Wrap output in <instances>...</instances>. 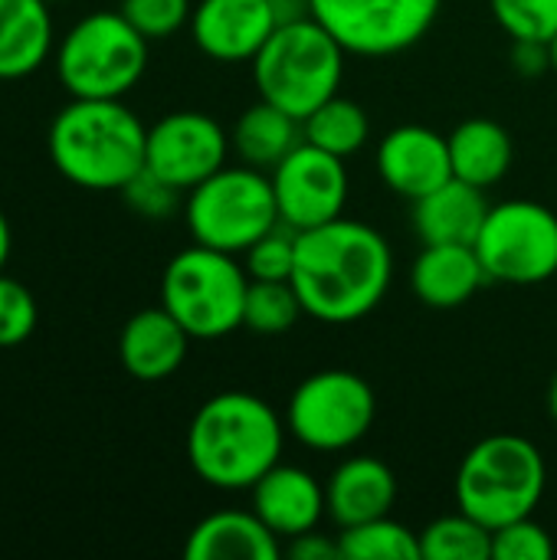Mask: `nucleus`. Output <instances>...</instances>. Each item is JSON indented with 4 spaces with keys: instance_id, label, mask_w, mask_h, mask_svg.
Returning a JSON list of instances; mask_svg holds the SVG:
<instances>
[{
    "instance_id": "1",
    "label": "nucleus",
    "mask_w": 557,
    "mask_h": 560,
    "mask_svg": "<svg viewBox=\"0 0 557 560\" xmlns=\"http://www.w3.org/2000/svg\"><path fill=\"white\" fill-rule=\"evenodd\" d=\"M394 279V253L381 230L361 220H328L295 236L292 285L309 318L351 325L371 315Z\"/></svg>"
},
{
    "instance_id": "2",
    "label": "nucleus",
    "mask_w": 557,
    "mask_h": 560,
    "mask_svg": "<svg viewBox=\"0 0 557 560\" xmlns=\"http://www.w3.org/2000/svg\"><path fill=\"white\" fill-rule=\"evenodd\" d=\"M286 420L256 394L223 390L204 400L187 427V463L220 492H250L282 463Z\"/></svg>"
},
{
    "instance_id": "3",
    "label": "nucleus",
    "mask_w": 557,
    "mask_h": 560,
    "mask_svg": "<svg viewBox=\"0 0 557 560\" xmlns=\"http://www.w3.org/2000/svg\"><path fill=\"white\" fill-rule=\"evenodd\" d=\"M148 128L121 98H72L49 125L53 167L82 190H121L144 167Z\"/></svg>"
},
{
    "instance_id": "4",
    "label": "nucleus",
    "mask_w": 557,
    "mask_h": 560,
    "mask_svg": "<svg viewBox=\"0 0 557 560\" xmlns=\"http://www.w3.org/2000/svg\"><path fill=\"white\" fill-rule=\"evenodd\" d=\"M345 59V46L315 16L286 20L250 62L256 95L302 121L341 92Z\"/></svg>"
},
{
    "instance_id": "5",
    "label": "nucleus",
    "mask_w": 557,
    "mask_h": 560,
    "mask_svg": "<svg viewBox=\"0 0 557 560\" xmlns=\"http://www.w3.org/2000/svg\"><path fill=\"white\" fill-rule=\"evenodd\" d=\"M548 486L542 450L519 433L483 436L456 469V509L483 522L489 532L535 515Z\"/></svg>"
},
{
    "instance_id": "6",
    "label": "nucleus",
    "mask_w": 557,
    "mask_h": 560,
    "mask_svg": "<svg viewBox=\"0 0 557 560\" xmlns=\"http://www.w3.org/2000/svg\"><path fill=\"white\" fill-rule=\"evenodd\" d=\"M250 276L233 253L210 246L181 249L161 276V305L194 341H217L243 328Z\"/></svg>"
},
{
    "instance_id": "7",
    "label": "nucleus",
    "mask_w": 557,
    "mask_h": 560,
    "mask_svg": "<svg viewBox=\"0 0 557 560\" xmlns=\"http://www.w3.org/2000/svg\"><path fill=\"white\" fill-rule=\"evenodd\" d=\"M148 69V39L121 10H95L56 46V75L72 98H125Z\"/></svg>"
},
{
    "instance_id": "8",
    "label": "nucleus",
    "mask_w": 557,
    "mask_h": 560,
    "mask_svg": "<svg viewBox=\"0 0 557 560\" xmlns=\"http://www.w3.org/2000/svg\"><path fill=\"white\" fill-rule=\"evenodd\" d=\"M184 220L194 243L243 256L259 236L279 226L272 180L266 171L223 164L217 174L187 190Z\"/></svg>"
},
{
    "instance_id": "9",
    "label": "nucleus",
    "mask_w": 557,
    "mask_h": 560,
    "mask_svg": "<svg viewBox=\"0 0 557 560\" xmlns=\"http://www.w3.org/2000/svg\"><path fill=\"white\" fill-rule=\"evenodd\" d=\"M378 417L374 387L345 368H328L302 377L286 404V430L305 450L348 453L358 446Z\"/></svg>"
},
{
    "instance_id": "10",
    "label": "nucleus",
    "mask_w": 557,
    "mask_h": 560,
    "mask_svg": "<svg viewBox=\"0 0 557 560\" xmlns=\"http://www.w3.org/2000/svg\"><path fill=\"white\" fill-rule=\"evenodd\" d=\"M476 253L489 282L542 285L557 276V213L538 200L492 203Z\"/></svg>"
},
{
    "instance_id": "11",
    "label": "nucleus",
    "mask_w": 557,
    "mask_h": 560,
    "mask_svg": "<svg viewBox=\"0 0 557 560\" xmlns=\"http://www.w3.org/2000/svg\"><path fill=\"white\" fill-rule=\"evenodd\" d=\"M443 0H309V13L348 56H397L437 23Z\"/></svg>"
},
{
    "instance_id": "12",
    "label": "nucleus",
    "mask_w": 557,
    "mask_h": 560,
    "mask_svg": "<svg viewBox=\"0 0 557 560\" xmlns=\"http://www.w3.org/2000/svg\"><path fill=\"white\" fill-rule=\"evenodd\" d=\"M272 194L279 207V223L302 233L328 220L345 217L351 177L345 158L328 154L309 141H299L272 171Z\"/></svg>"
},
{
    "instance_id": "13",
    "label": "nucleus",
    "mask_w": 557,
    "mask_h": 560,
    "mask_svg": "<svg viewBox=\"0 0 557 560\" xmlns=\"http://www.w3.org/2000/svg\"><path fill=\"white\" fill-rule=\"evenodd\" d=\"M230 158V135L207 112H171L148 128L144 167L181 194L217 174Z\"/></svg>"
},
{
    "instance_id": "14",
    "label": "nucleus",
    "mask_w": 557,
    "mask_h": 560,
    "mask_svg": "<svg viewBox=\"0 0 557 560\" xmlns=\"http://www.w3.org/2000/svg\"><path fill=\"white\" fill-rule=\"evenodd\" d=\"M187 26L213 62H253L279 26V13L272 0H200Z\"/></svg>"
},
{
    "instance_id": "15",
    "label": "nucleus",
    "mask_w": 557,
    "mask_h": 560,
    "mask_svg": "<svg viewBox=\"0 0 557 560\" xmlns=\"http://www.w3.org/2000/svg\"><path fill=\"white\" fill-rule=\"evenodd\" d=\"M378 174L384 187L404 200H420L453 177L450 141L427 125H397L378 141Z\"/></svg>"
},
{
    "instance_id": "16",
    "label": "nucleus",
    "mask_w": 557,
    "mask_h": 560,
    "mask_svg": "<svg viewBox=\"0 0 557 560\" xmlns=\"http://www.w3.org/2000/svg\"><path fill=\"white\" fill-rule=\"evenodd\" d=\"M253 512L282 538V545L295 535H305L322 525L328 515L325 482H318L302 466L276 463L253 489Z\"/></svg>"
},
{
    "instance_id": "17",
    "label": "nucleus",
    "mask_w": 557,
    "mask_h": 560,
    "mask_svg": "<svg viewBox=\"0 0 557 560\" xmlns=\"http://www.w3.org/2000/svg\"><path fill=\"white\" fill-rule=\"evenodd\" d=\"M190 341L194 338L164 305L141 308L125 322L118 335V361L135 381L158 384L181 371V364L187 361Z\"/></svg>"
},
{
    "instance_id": "18",
    "label": "nucleus",
    "mask_w": 557,
    "mask_h": 560,
    "mask_svg": "<svg viewBox=\"0 0 557 560\" xmlns=\"http://www.w3.org/2000/svg\"><path fill=\"white\" fill-rule=\"evenodd\" d=\"M489 282L476 246L423 243L410 266V292L427 308H460Z\"/></svg>"
},
{
    "instance_id": "19",
    "label": "nucleus",
    "mask_w": 557,
    "mask_h": 560,
    "mask_svg": "<svg viewBox=\"0 0 557 560\" xmlns=\"http://www.w3.org/2000/svg\"><path fill=\"white\" fill-rule=\"evenodd\" d=\"M328 518L338 528H351L381 515H391L397 505V476L378 456H351L335 466L325 482Z\"/></svg>"
},
{
    "instance_id": "20",
    "label": "nucleus",
    "mask_w": 557,
    "mask_h": 560,
    "mask_svg": "<svg viewBox=\"0 0 557 560\" xmlns=\"http://www.w3.org/2000/svg\"><path fill=\"white\" fill-rule=\"evenodd\" d=\"M187 560H279L282 558V538L250 509H227L200 518L187 541Z\"/></svg>"
},
{
    "instance_id": "21",
    "label": "nucleus",
    "mask_w": 557,
    "mask_h": 560,
    "mask_svg": "<svg viewBox=\"0 0 557 560\" xmlns=\"http://www.w3.org/2000/svg\"><path fill=\"white\" fill-rule=\"evenodd\" d=\"M489 207L492 203L486 200L483 187L450 177L420 200H414V233L420 236V243L476 246Z\"/></svg>"
},
{
    "instance_id": "22",
    "label": "nucleus",
    "mask_w": 557,
    "mask_h": 560,
    "mask_svg": "<svg viewBox=\"0 0 557 560\" xmlns=\"http://www.w3.org/2000/svg\"><path fill=\"white\" fill-rule=\"evenodd\" d=\"M446 141H450L453 177L483 190L496 187L515 161V144H512L509 128L486 115H473L460 121L446 135Z\"/></svg>"
},
{
    "instance_id": "23",
    "label": "nucleus",
    "mask_w": 557,
    "mask_h": 560,
    "mask_svg": "<svg viewBox=\"0 0 557 560\" xmlns=\"http://www.w3.org/2000/svg\"><path fill=\"white\" fill-rule=\"evenodd\" d=\"M53 46L56 30L46 0H0V79L33 75Z\"/></svg>"
},
{
    "instance_id": "24",
    "label": "nucleus",
    "mask_w": 557,
    "mask_h": 560,
    "mask_svg": "<svg viewBox=\"0 0 557 560\" xmlns=\"http://www.w3.org/2000/svg\"><path fill=\"white\" fill-rule=\"evenodd\" d=\"M302 141V121L279 105L259 98L230 128V151L240 164L256 171H272Z\"/></svg>"
},
{
    "instance_id": "25",
    "label": "nucleus",
    "mask_w": 557,
    "mask_h": 560,
    "mask_svg": "<svg viewBox=\"0 0 557 560\" xmlns=\"http://www.w3.org/2000/svg\"><path fill=\"white\" fill-rule=\"evenodd\" d=\"M302 141L348 161L371 141V118L361 102L338 92L302 118Z\"/></svg>"
},
{
    "instance_id": "26",
    "label": "nucleus",
    "mask_w": 557,
    "mask_h": 560,
    "mask_svg": "<svg viewBox=\"0 0 557 560\" xmlns=\"http://www.w3.org/2000/svg\"><path fill=\"white\" fill-rule=\"evenodd\" d=\"M420 558L427 560H492V532L456 509L433 518L420 532Z\"/></svg>"
},
{
    "instance_id": "27",
    "label": "nucleus",
    "mask_w": 557,
    "mask_h": 560,
    "mask_svg": "<svg viewBox=\"0 0 557 560\" xmlns=\"http://www.w3.org/2000/svg\"><path fill=\"white\" fill-rule=\"evenodd\" d=\"M341 560H420V532L394 522L391 515L338 528Z\"/></svg>"
},
{
    "instance_id": "28",
    "label": "nucleus",
    "mask_w": 557,
    "mask_h": 560,
    "mask_svg": "<svg viewBox=\"0 0 557 560\" xmlns=\"http://www.w3.org/2000/svg\"><path fill=\"white\" fill-rule=\"evenodd\" d=\"M305 315L302 299L292 282H263L250 279L246 289V305H243V328L263 338L286 335L299 325Z\"/></svg>"
},
{
    "instance_id": "29",
    "label": "nucleus",
    "mask_w": 557,
    "mask_h": 560,
    "mask_svg": "<svg viewBox=\"0 0 557 560\" xmlns=\"http://www.w3.org/2000/svg\"><path fill=\"white\" fill-rule=\"evenodd\" d=\"M492 20L512 43H552L557 33V0H489Z\"/></svg>"
},
{
    "instance_id": "30",
    "label": "nucleus",
    "mask_w": 557,
    "mask_h": 560,
    "mask_svg": "<svg viewBox=\"0 0 557 560\" xmlns=\"http://www.w3.org/2000/svg\"><path fill=\"white\" fill-rule=\"evenodd\" d=\"M295 230L286 223L272 226L266 236H259L246 253H243V269L250 279L263 282H292L295 269Z\"/></svg>"
},
{
    "instance_id": "31",
    "label": "nucleus",
    "mask_w": 557,
    "mask_h": 560,
    "mask_svg": "<svg viewBox=\"0 0 557 560\" xmlns=\"http://www.w3.org/2000/svg\"><path fill=\"white\" fill-rule=\"evenodd\" d=\"M121 16L148 39H167L190 23V0H121Z\"/></svg>"
},
{
    "instance_id": "32",
    "label": "nucleus",
    "mask_w": 557,
    "mask_h": 560,
    "mask_svg": "<svg viewBox=\"0 0 557 560\" xmlns=\"http://www.w3.org/2000/svg\"><path fill=\"white\" fill-rule=\"evenodd\" d=\"M555 541L532 515L515 518L492 532V560H552Z\"/></svg>"
},
{
    "instance_id": "33",
    "label": "nucleus",
    "mask_w": 557,
    "mask_h": 560,
    "mask_svg": "<svg viewBox=\"0 0 557 560\" xmlns=\"http://www.w3.org/2000/svg\"><path fill=\"white\" fill-rule=\"evenodd\" d=\"M39 322V308L33 292L0 272V348L23 345Z\"/></svg>"
},
{
    "instance_id": "34",
    "label": "nucleus",
    "mask_w": 557,
    "mask_h": 560,
    "mask_svg": "<svg viewBox=\"0 0 557 560\" xmlns=\"http://www.w3.org/2000/svg\"><path fill=\"white\" fill-rule=\"evenodd\" d=\"M118 194H121L125 203H128L138 217H144V220H167V217L177 210V203H181V190L171 187L167 180H161V177H158L154 171H148V167H141Z\"/></svg>"
},
{
    "instance_id": "35",
    "label": "nucleus",
    "mask_w": 557,
    "mask_h": 560,
    "mask_svg": "<svg viewBox=\"0 0 557 560\" xmlns=\"http://www.w3.org/2000/svg\"><path fill=\"white\" fill-rule=\"evenodd\" d=\"M282 558L295 560H341V545H338V535H322L318 528L305 532V535H295L282 545Z\"/></svg>"
},
{
    "instance_id": "36",
    "label": "nucleus",
    "mask_w": 557,
    "mask_h": 560,
    "mask_svg": "<svg viewBox=\"0 0 557 560\" xmlns=\"http://www.w3.org/2000/svg\"><path fill=\"white\" fill-rule=\"evenodd\" d=\"M10 246H13V233H10V223H7V217L0 210V272H3V266L10 259Z\"/></svg>"
},
{
    "instance_id": "37",
    "label": "nucleus",
    "mask_w": 557,
    "mask_h": 560,
    "mask_svg": "<svg viewBox=\"0 0 557 560\" xmlns=\"http://www.w3.org/2000/svg\"><path fill=\"white\" fill-rule=\"evenodd\" d=\"M548 413H552V420L557 423V374L552 377V387H548Z\"/></svg>"
},
{
    "instance_id": "38",
    "label": "nucleus",
    "mask_w": 557,
    "mask_h": 560,
    "mask_svg": "<svg viewBox=\"0 0 557 560\" xmlns=\"http://www.w3.org/2000/svg\"><path fill=\"white\" fill-rule=\"evenodd\" d=\"M548 62H552V69L557 72V33L552 36V43H548Z\"/></svg>"
}]
</instances>
